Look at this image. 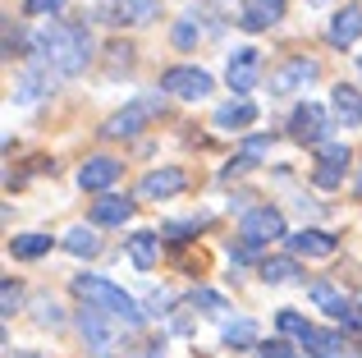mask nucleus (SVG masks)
<instances>
[{
    "instance_id": "ddd939ff",
    "label": "nucleus",
    "mask_w": 362,
    "mask_h": 358,
    "mask_svg": "<svg viewBox=\"0 0 362 358\" xmlns=\"http://www.w3.org/2000/svg\"><path fill=\"white\" fill-rule=\"evenodd\" d=\"M119 175H124V161H115V156H88L78 166V188L83 193H106L110 184H119Z\"/></svg>"
},
{
    "instance_id": "a19ab883",
    "label": "nucleus",
    "mask_w": 362,
    "mask_h": 358,
    "mask_svg": "<svg viewBox=\"0 0 362 358\" xmlns=\"http://www.w3.org/2000/svg\"><path fill=\"white\" fill-rule=\"evenodd\" d=\"M9 358H46V354H37V350H14Z\"/></svg>"
},
{
    "instance_id": "412c9836",
    "label": "nucleus",
    "mask_w": 362,
    "mask_h": 358,
    "mask_svg": "<svg viewBox=\"0 0 362 358\" xmlns=\"http://www.w3.org/2000/svg\"><path fill=\"white\" fill-rule=\"evenodd\" d=\"M303 350H308L312 358H362L339 331H312V340L303 345Z\"/></svg>"
},
{
    "instance_id": "20e7f679",
    "label": "nucleus",
    "mask_w": 362,
    "mask_h": 358,
    "mask_svg": "<svg viewBox=\"0 0 362 358\" xmlns=\"http://www.w3.org/2000/svg\"><path fill=\"white\" fill-rule=\"evenodd\" d=\"M156 88L165 92V97H179V101H202V97L216 92V79L202 69V64H170V69L160 74Z\"/></svg>"
},
{
    "instance_id": "ea45409f",
    "label": "nucleus",
    "mask_w": 362,
    "mask_h": 358,
    "mask_svg": "<svg viewBox=\"0 0 362 358\" xmlns=\"http://www.w3.org/2000/svg\"><path fill=\"white\" fill-rule=\"evenodd\" d=\"M142 358H165V335H160V340H147V345H142Z\"/></svg>"
},
{
    "instance_id": "c756f323",
    "label": "nucleus",
    "mask_w": 362,
    "mask_h": 358,
    "mask_svg": "<svg viewBox=\"0 0 362 358\" xmlns=\"http://www.w3.org/2000/svg\"><path fill=\"white\" fill-rule=\"evenodd\" d=\"M193 308H202V313L206 317H225V313H230V299H225L221 294V289H193Z\"/></svg>"
},
{
    "instance_id": "2eb2a0df",
    "label": "nucleus",
    "mask_w": 362,
    "mask_h": 358,
    "mask_svg": "<svg viewBox=\"0 0 362 358\" xmlns=\"http://www.w3.org/2000/svg\"><path fill=\"white\" fill-rule=\"evenodd\" d=\"M211 125L225 129V134H247V129L257 125V101L252 97H230L225 106H216Z\"/></svg>"
},
{
    "instance_id": "bb28decb",
    "label": "nucleus",
    "mask_w": 362,
    "mask_h": 358,
    "mask_svg": "<svg viewBox=\"0 0 362 358\" xmlns=\"http://www.w3.org/2000/svg\"><path fill=\"white\" fill-rule=\"evenodd\" d=\"M275 326H280V335H293L298 345H308L312 331H317V326H312L308 317L298 313V308H280V313H275Z\"/></svg>"
},
{
    "instance_id": "6e6552de",
    "label": "nucleus",
    "mask_w": 362,
    "mask_h": 358,
    "mask_svg": "<svg viewBox=\"0 0 362 358\" xmlns=\"http://www.w3.org/2000/svg\"><path fill=\"white\" fill-rule=\"evenodd\" d=\"M321 74V64L312 55H289L280 69H271V97H289V92H303L312 79Z\"/></svg>"
},
{
    "instance_id": "aec40b11",
    "label": "nucleus",
    "mask_w": 362,
    "mask_h": 358,
    "mask_svg": "<svg viewBox=\"0 0 362 358\" xmlns=\"http://www.w3.org/2000/svg\"><path fill=\"white\" fill-rule=\"evenodd\" d=\"M124 221H133V202L129 197H119V193H101L97 202H92V225H124Z\"/></svg>"
},
{
    "instance_id": "2f4dec72",
    "label": "nucleus",
    "mask_w": 362,
    "mask_h": 358,
    "mask_svg": "<svg viewBox=\"0 0 362 358\" xmlns=\"http://www.w3.org/2000/svg\"><path fill=\"white\" fill-rule=\"evenodd\" d=\"M18 304H23V285H18L14 276H5L0 280V308H5V317H14Z\"/></svg>"
},
{
    "instance_id": "473e14b6",
    "label": "nucleus",
    "mask_w": 362,
    "mask_h": 358,
    "mask_svg": "<svg viewBox=\"0 0 362 358\" xmlns=\"http://www.w3.org/2000/svg\"><path fill=\"white\" fill-rule=\"evenodd\" d=\"M33 313H37V322H42V326H64V313H60L55 299H33Z\"/></svg>"
},
{
    "instance_id": "f3484780",
    "label": "nucleus",
    "mask_w": 362,
    "mask_h": 358,
    "mask_svg": "<svg viewBox=\"0 0 362 358\" xmlns=\"http://www.w3.org/2000/svg\"><path fill=\"white\" fill-rule=\"evenodd\" d=\"M51 74H55V69H46L42 60H33V64H28V69L18 74V83H14V101H18V106H33V101H42L46 92L55 88V79H51Z\"/></svg>"
},
{
    "instance_id": "e433bc0d",
    "label": "nucleus",
    "mask_w": 362,
    "mask_h": 358,
    "mask_svg": "<svg viewBox=\"0 0 362 358\" xmlns=\"http://www.w3.org/2000/svg\"><path fill=\"white\" fill-rule=\"evenodd\" d=\"M129 14H133V23H151L160 14V0H129Z\"/></svg>"
},
{
    "instance_id": "72a5a7b5",
    "label": "nucleus",
    "mask_w": 362,
    "mask_h": 358,
    "mask_svg": "<svg viewBox=\"0 0 362 358\" xmlns=\"http://www.w3.org/2000/svg\"><path fill=\"white\" fill-rule=\"evenodd\" d=\"M106 55H110V74L133 69V46H129V42H110V46H106Z\"/></svg>"
},
{
    "instance_id": "37998d69",
    "label": "nucleus",
    "mask_w": 362,
    "mask_h": 358,
    "mask_svg": "<svg viewBox=\"0 0 362 358\" xmlns=\"http://www.w3.org/2000/svg\"><path fill=\"white\" fill-rule=\"evenodd\" d=\"M358 308H362V304H358Z\"/></svg>"
},
{
    "instance_id": "0eeeda50",
    "label": "nucleus",
    "mask_w": 362,
    "mask_h": 358,
    "mask_svg": "<svg viewBox=\"0 0 362 358\" xmlns=\"http://www.w3.org/2000/svg\"><path fill=\"white\" fill-rule=\"evenodd\" d=\"M225 83H230L234 97H247V92L262 83V51H257V46H239V51L225 60Z\"/></svg>"
},
{
    "instance_id": "6ab92c4d",
    "label": "nucleus",
    "mask_w": 362,
    "mask_h": 358,
    "mask_svg": "<svg viewBox=\"0 0 362 358\" xmlns=\"http://www.w3.org/2000/svg\"><path fill=\"white\" fill-rule=\"evenodd\" d=\"M330 110H335V120L344 129H358L362 125V88H354V83H335V88H330Z\"/></svg>"
},
{
    "instance_id": "9b49d317",
    "label": "nucleus",
    "mask_w": 362,
    "mask_h": 358,
    "mask_svg": "<svg viewBox=\"0 0 362 358\" xmlns=\"http://www.w3.org/2000/svg\"><path fill=\"white\" fill-rule=\"evenodd\" d=\"M110 322H115V317L97 313V308H83V313H78V322H74V326H78L83 345H88L92 354H110V350L119 345V335H115V326H110Z\"/></svg>"
},
{
    "instance_id": "7c9ffc66",
    "label": "nucleus",
    "mask_w": 362,
    "mask_h": 358,
    "mask_svg": "<svg viewBox=\"0 0 362 358\" xmlns=\"http://www.w3.org/2000/svg\"><path fill=\"white\" fill-rule=\"evenodd\" d=\"M317 156H321V166L349 171V161H354V147H349V143H326V147H317Z\"/></svg>"
},
{
    "instance_id": "cd10ccee",
    "label": "nucleus",
    "mask_w": 362,
    "mask_h": 358,
    "mask_svg": "<svg viewBox=\"0 0 362 358\" xmlns=\"http://www.w3.org/2000/svg\"><path fill=\"white\" fill-rule=\"evenodd\" d=\"M197 42H202V23H197V14L175 18V28H170V46H175V51H193Z\"/></svg>"
},
{
    "instance_id": "7ed1b4c3",
    "label": "nucleus",
    "mask_w": 362,
    "mask_h": 358,
    "mask_svg": "<svg viewBox=\"0 0 362 358\" xmlns=\"http://www.w3.org/2000/svg\"><path fill=\"white\" fill-rule=\"evenodd\" d=\"M160 110H165V92L156 88V92H147V97H133L124 110H115V115L101 125V134L106 138H133V134H142V125L156 120Z\"/></svg>"
},
{
    "instance_id": "f03ea898",
    "label": "nucleus",
    "mask_w": 362,
    "mask_h": 358,
    "mask_svg": "<svg viewBox=\"0 0 362 358\" xmlns=\"http://www.w3.org/2000/svg\"><path fill=\"white\" fill-rule=\"evenodd\" d=\"M69 285H74V294H78L88 308H97V313L115 317V322H124L129 331H138V326L147 322V308H142L133 294H124V289L115 285V280H106V276H92V271H83V276H74Z\"/></svg>"
},
{
    "instance_id": "a211bd4d",
    "label": "nucleus",
    "mask_w": 362,
    "mask_h": 358,
    "mask_svg": "<svg viewBox=\"0 0 362 358\" xmlns=\"http://www.w3.org/2000/svg\"><path fill=\"white\" fill-rule=\"evenodd\" d=\"M160 243H165V239H160L156 230H133L129 239H124V253H129V262L138 271H151L160 262Z\"/></svg>"
},
{
    "instance_id": "393cba45",
    "label": "nucleus",
    "mask_w": 362,
    "mask_h": 358,
    "mask_svg": "<svg viewBox=\"0 0 362 358\" xmlns=\"http://www.w3.org/2000/svg\"><path fill=\"white\" fill-rule=\"evenodd\" d=\"M262 280H266V285H289V280H298V258H293V253L266 258L262 262Z\"/></svg>"
},
{
    "instance_id": "79ce46f5",
    "label": "nucleus",
    "mask_w": 362,
    "mask_h": 358,
    "mask_svg": "<svg viewBox=\"0 0 362 358\" xmlns=\"http://www.w3.org/2000/svg\"><path fill=\"white\" fill-rule=\"evenodd\" d=\"M354 193H358V197H362V175H358V184H354Z\"/></svg>"
},
{
    "instance_id": "c9c22d12",
    "label": "nucleus",
    "mask_w": 362,
    "mask_h": 358,
    "mask_svg": "<svg viewBox=\"0 0 362 358\" xmlns=\"http://www.w3.org/2000/svg\"><path fill=\"white\" fill-rule=\"evenodd\" d=\"M257 358H298V350H293L289 340H280V335H275V340L257 345Z\"/></svg>"
},
{
    "instance_id": "4468645a",
    "label": "nucleus",
    "mask_w": 362,
    "mask_h": 358,
    "mask_svg": "<svg viewBox=\"0 0 362 358\" xmlns=\"http://www.w3.org/2000/svg\"><path fill=\"white\" fill-rule=\"evenodd\" d=\"M289 253L293 258H335L339 253V234H330V230H312V225H303L298 234H289Z\"/></svg>"
},
{
    "instance_id": "f257e3e1",
    "label": "nucleus",
    "mask_w": 362,
    "mask_h": 358,
    "mask_svg": "<svg viewBox=\"0 0 362 358\" xmlns=\"http://www.w3.org/2000/svg\"><path fill=\"white\" fill-rule=\"evenodd\" d=\"M92 28L88 23H46L33 37V60H42L46 69H55L60 79H74L92 64Z\"/></svg>"
},
{
    "instance_id": "f8f14e48",
    "label": "nucleus",
    "mask_w": 362,
    "mask_h": 358,
    "mask_svg": "<svg viewBox=\"0 0 362 358\" xmlns=\"http://www.w3.org/2000/svg\"><path fill=\"white\" fill-rule=\"evenodd\" d=\"M289 14V0H239V28L243 33H271Z\"/></svg>"
},
{
    "instance_id": "5701e85b",
    "label": "nucleus",
    "mask_w": 362,
    "mask_h": 358,
    "mask_svg": "<svg viewBox=\"0 0 362 358\" xmlns=\"http://www.w3.org/2000/svg\"><path fill=\"white\" fill-rule=\"evenodd\" d=\"M60 248L69 253V258H97V253H101V239H97V225H74V230H64Z\"/></svg>"
},
{
    "instance_id": "1a4fd4ad",
    "label": "nucleus",
    "mask_w": 362,
    "mask_h": 358,
    "mask_svg": "<svg viewBox=\"0 0 362 358\" xmlns=\"http://www.w3.org/2000/svg\"><path fill=\"white\" fill-rule=\"evenodd\" d=\"M184 188H188V175L179 171V166H156V171H147L138 179L142 202H170V197H179Z\"/></svg>"
},
{
    "instance_id": "423d86ee",
    "label": "nucleus",
    "mask_w": 362,
    "mask_h": 358,
    "mask_svg": "<svg viewBox=\"0 0 362 358\" xmlns=\"http://www.w3.org/2000/svg\"><path fill=\"white\" fill-rule=\"evenodd\" d=\"M289 138L303 147H326L330 143V115L326 106H317V101H298L289 115Z\"/></svg>"
},
{
    "instance_id": "4be33fe9",
    "label": "nucleus",
    "mask_w": 362,
    "mask_h": 358,
    "mask_svg": "<svg viewBox=\"0 0 362 358\" xmlns=\"http://www.w3.org/2000/svg\"><path fill=\"white\" fill-rule=\"evenodd\" d=\"M51 248H55V239L42 234V230H28V234H14V239H9V258H14V262H37V258H46Z\"/></svg>"
},
{
    "instance_id": "a878e982",
    "label": "nucleus",
    "mask_w": 362,
    "mask_h": 358,
    "mask_svg": "<svg viewBox=\"0 0 362 358\" xmlns=\"http://www.w3.org/2000/svg\"><path fill=\"white\" fill-rule=\"evenodd\" d=\"M221 340L230 345V350H252L257 345V322L252 317H234V322L221 326Z\"/></svg>"
},
{
    "instance_id": "f704fd0d",
    "label": "nucleus",
    "mask_w": 362,
    "mask_h": 358,
    "mask_svg": "<svg viewBox=\"0 0 362 358\" xmlns=\"http://www.w3.org/2000/svg\"><path fill=\"white\" fill-rule=\"evenodd\" d=\"M312 184L330 193V188H339V184H344V171H335V166H321V161H317V171H312Z\"/></svg>"
},
{
    "instance_id": "c85d7f7f",
    "label": "nucleus",
    "mask_w": 362,
    "mask_h": 358,
    "mask_svg": "<svg viewBox=\"0 0 362 358\" xmlns=\"http://www.w3.org/2000/svg\"><path fill=\"white\" fill-rule=\"evenodd\" d=\"M92 18H97V23H106V28H124V23H133L129 0H97V5H92Z\"/></svg>"
},
{
    "instance_id": "4c0bfd02",
    "label": "nucleus",
    "mask_w": 362,
    "mask_h": 358,
    "mask_svg": "<svg viewBox=\"0 0 362 358\" xmlns=\"http://www.w3.org/2000/svg\"><path fill=\"white\" fill-rule=\"evenodd\" d=\"M64 9V0H23V14H33V18H42V14H60Z\"/></svg>"
},
{
    "instance_id": "58836bf2",
    "label": "nucleus",
    "mask_w": 362,
    "mask_h": 358,
    "mask_svg": "<svg viewBox=\"0 0 362 358\" xmlns=\"http://www.w3.org/2000/svg\"><path fill=\"white\" fill-rule=\"evenodd\" d=\"M14 51H18V28H14V18H5V55L14 60Z\"/></svg>"
},
{
    "instance_id": "dca6fc26",
    "label": "nucleus",
    "mask_w": 362,
    "mask_h": 358,
    "mask_svg": "<svg viewBox=\"0 0 362 358\" xmlns=\"http://www.w3.org/2000/svg\"><path fill=\"white\" fill-rule=\"evenodd\" d=\"M358 37H362V5H358V0H349L344 9H335V14H330V23H326V42L344 51V46H354Z\"/></svg>"
},
{
    "instance_id": "9d476101",
    "label": "nucleus",
    "mask_w": 362,
    "mask_h": 358,
    "mask_svg": "<svg viewBox=\"0 0 362 358\" xmlns=\"http://www.w3.org/2000/svg\"><path fill=\"white\" fill-rule=\"evenodd\" d=\"M308 299H312V304H317L326 317H335V322H344V326H362L358 304H354V299H344L335 285H330V280H312V285H308Z\"/></svg>"
},
{
    "instance_id": "39448f33",
    "label": "nucleus",
    "mask_w": 362,
    "mask_h": 358,
    "mask_svg": "<svg viewBox=\"0 0 362 358\" xmlns=\"http://www.w3.org/2000/svg\"><path fill=\"white\" fill-rule=\"evenodd\" d=\"M239 239L247 243V248H266V243H275V239H289L280 207H271V202L247 207V212H243V221H239Z\"/></svg>"
},
{
    "instance_id": "b1692460",
    "label": "nucleus",
    "mask_w": 362,
    "mask_h": 358,
    "mask_svg": "<svg viewBox=\"0 0 362 358\" xmlns=\"http://www.w3.org/2000/svg\"><path fill=\"white\" fill-rule=\"evenodd\" d=\"M211 225V216H184V221H165L160 225V239L165 243H193L197 234Z\"/></svg>"
}]
</instances>
